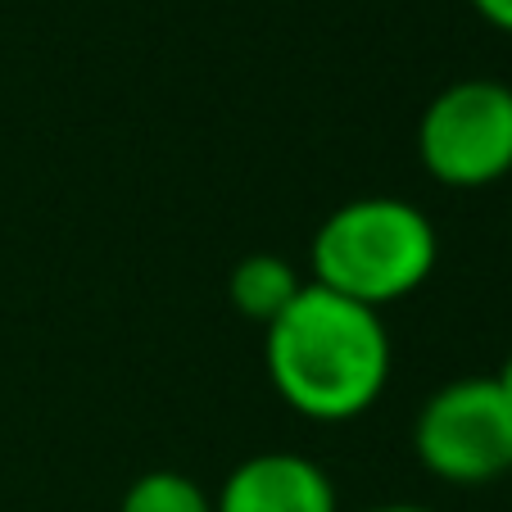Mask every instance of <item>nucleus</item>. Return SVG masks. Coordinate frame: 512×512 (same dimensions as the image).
<instances>
[{
	"label": "nucleus",
	"instance_id": "nucleus-1",
	"mask_svg": "<svg viewBox=\"0 0 512 512\" xmlns=\"http://www.w3.org/2000/svg\"><path fill=\"white\" fill-rule=\"evenodd\" d=\"M395 345L377 309L304 281L286 313L263 327V368L277 399L304 422L345 426L372 413L390 386Z\"/></svg>",
	"mask_w": 512,
	"mask_h": 512
},
{
	"label": "nucleus",
	"instance_id": "nucleus-2",
	"mask_svg": "<svg viewBox=\"0 0 512 512\" xmlns=\"http://www.w3.org/2000/svg\"><path fill=\"white\" fill-rule=\"evenodd\" d=\"M440 268V232L404 195H358L331 209L309 241L313 286L368 309L408 300Z\"/></svg>",
	"mask_w": 512,
	"mask_h": 512
},
{
	"label": "nucleus",
	"instance_id": "nucleus-3",
	"mask_svg": "<svg viewBox=\"0 0 512 512\" xmlns=\"http://www.w3.org/2000/svg\"><path fill=\"white\" fill-rule=\"evenodd\" d=\"M417 164L449 191H485L512 177V82L458 78L417 118Z\"/></svg>",
	"mask_w": 512,
	"mask_h": 512
},
{
	"label": "nucleus",
	"instance_id": "nucleus-4",
	"mask_svg": "<svg viewBox=\"0 0 512 512\" xmlns=\"http://www.w3.org/2000/svg\"><path fill=\"white\" fill-rule=\"evenodd\" d=\"M413 454L440 485L476 490L512 476V404L494 377H458L422 399Z\"/></svg>",
	"mask_w": 512,
	"mask_h": 512
},
{
	"label": "nucleus",
	"instance_id": "nucleus-5",
	"mask_svg": "<svg viewBox=\"0 0 512 512\" xmlns=\"http://www.w3.org/2000/svg\"><path fill=\"white\" fill-rule=\"evenodd\" d=\"M213 512H340L331 472L295 449H263L223 476Z\"/></svg>",
	"mask_w": 512,
	"mask_h": 512
},
{
	"label": "nucleus",
	"instance_id": "nucleus-6",
	"mask_svg": "<svg viewBox=\"0 0 512 512\" xmlns=\"http://www.w3.org/2000/svg\"><path fill=\"white\" fill-rule=\"evenodd\" d=\"M300 290H304L300 268H295L286 254H272V250L245 254V259L232 268V277H227L232 309L241 313L245 322H254V327L277 322L281 313L295 304V295H300Z\"/></svg>",
	"mask_w": 512,
	"mask_h": 512
},
{
	"label": "nucleus",
	"instance_id": "nucleus-7",
	"mask_svg": "<svg viewBox=\"0 0 512 512\" xmlns=\"http://www.w3.org/2000/svg\"><path fill=\"white\" fill-rule=\"evenodd\" d=\"M118 512H213V494H204V485H195L186 472L155 467L127 485Z\"/></svg>",
	"mask_w": 512,
	"mask_h": 512
},
{
	"label": "nucleus",
	"instance_id": "nucleus-8",
	"mask_svg": "<svg viewBox=\"0 0 512 512\" xmlns=\"http://www.w3.org/2000/svg\"><path fill=\"white\" fill-rule=\"evenodd\" d=\"M476 10V19L490 23L494 32H503V37H512V0H467Z\"/></svg>",
	"mask_w": 512,
	"mask_h": 512
},
{
	"label": "nucleus",
	"instance_id": "nucleus-9",
	"mask_svg": "<svg viewBox=\"0 0 512 512\" xmlns=\"http://www.w3.org/2000/svg\"><path fill=\"white\" fill-rule=\"evenodd\" d=\"M363 512H435V508H426V503H372Z\"/></svg>",
	"mask_w": 512,
	"mask_h": 512
},
{
	"label": "nucleus",
	"instance_id": "nucleus-10",
	"mask_svg": "<svg viewBox=\"0 0 512 512\" xmlns=\"http://www.w3.org/2000/svg\"><path fill=\"white\" fill-rule=\"evenodd\" d=\"M494 381H499V390H503V395H508V404H512V354L499 363V372H494Z\"/></svg>",
	"mask_w": 512,
	"mask_h": 512
}]
</instances>
